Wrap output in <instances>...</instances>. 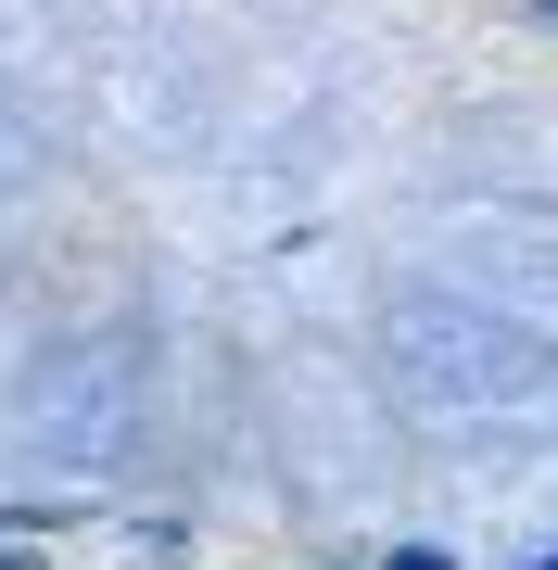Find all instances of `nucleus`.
I'll use <instances>...</instances> for the list:
<instances>
[{"mask_svg":"<svg viewBox=\"0 0 558 570\" xmlns=\"http://www.w3.org/2000/svg\"><path fill=\"white\" fill-rule=\"evenodd\" d=\"M381 570H457V558H444V546H393Z\"/></svg>","mask_w":558,"mask_h":570,"instance_id":"1","label":"nucleus"},{"mask_svg":"<svg viewBox=\"0 0 558 570\" xmlns=\"http://www.w3.org/2000/svg\"><path fill=\"white\" fill-rule=\"evenodd\" d=\"M520 26H546V39H558V0H520Z\"/></svg>","mask_w":558,"mask_h":570,"instance_id":"2","label":"nucleus"}]
</instances>
